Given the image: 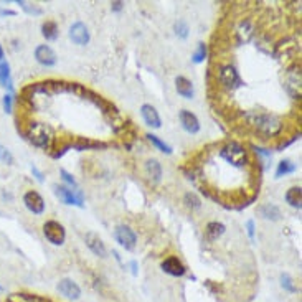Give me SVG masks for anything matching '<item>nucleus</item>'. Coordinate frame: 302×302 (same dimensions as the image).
Masks as SVG:
<instances>
[{
  "label": "nucleus",
  "instance_id": "nucleus-12",
  "mask_svg": "<svg viewBox=\"0 0 302 302\" xmlns=\"http://www.w3.org/2000/svg\"><path fill=\"white\" fill-rule=\"evenodd\" d=\"M162 271L167 272V274L174 276V277H182L187 272L185 266H183V263L179 260V257H175V256H168L167 260L162 261Z\"/></svg>",
  "mask_w": 302,
  "mask_h": 302
},
{
  "label": "nucleus",
  "instance_id": "nucleus-20",
  "mask_svg": "<svg viewBox=\"0 0 302 302\" xmlns=\"http://www.w3.org/2000/svg\"><path fill=\"white\" fill-rule=\"evenodd\" d=\"M254 30H253V25L249 24L248 20H243L240 27L236 28V36H238V41L240 43H248L249 40H251Z\"/></svg>",
  "mask_w": 302,
  "mask_h": 302
},
{
  "label": "nucleus",
  "instance_id": "nucleus-32",
  "mask_svg": "<svg viewBox=\"0 0 302 302\" xmlns=\"http://www.w3.org/2000/svg\"><path fill=\"white\" fill-rule=\"evenodd\" d=\"M18 5H21V9L27 10L28 13H35V15H40L41 13L40 9H36V7H30V4H27V2H18Z\"/></svg>",
  "mask_w": 302,
  "mask_h": 302
},
{
  "label": "nucleus",
  "instance_id": "nucleus-36",
  "mask_svg": "<svg viewBox=\"0 0 302 302\" xmlns=\"http://www.w3.org/2000/svg\"><path fill=\"white\" fill-rule=\"evenodd\" d=\"M2 15H15V12L13 10H0V17Z\"/></svg>",
  "mask_w": 302,
  "mask_h": 302
},
{
  "label": "nucleus",
  "instance_id": "nucleus-33",
  "mask_svg": "<svg viewBox=\"0 0 302 302\" xmlns=\"http://www.w3.org/2000/svg\"><path fill=\"white\" fill-rule=\"evenodd\" d=\"M248 226V234H249V238H254V222L253 220H249V222L246 223Z\"/></svg>",
  "mask_w": 302,
  "mask_h": 302
},
{
  "label": "nucleus",
  "instance_id": "nucleus-28",
  "mask_svg": "<svg viewBox=\"0 0 302 302\" xmlns=\"http://www.w3.org/2000/svg\"><path fill=\"white\" fill-rule=\"evenodd\" d=\"M0 162H4V164H7V165L13 164V156L10 154V150L7 149V147H4L2 144H0Z\"/></svg>",
  "mask_w": 302,
  "mask_h": 302
},
{
  "label": "nucleus",
  "instance_id": "nucleus-22",
  "mask_svg": "<svg viewBox=\"0 0 302 302\" xmlns=\"http://www.w3.org/2000/svg\"><path fill=\"white\" fill-rule=\"evenodd\" d=\"M286 202L291 205L292 208H300L302 202V190L300 187H291L286 191Z\"/></svg>",
  "mask_w": 302,
  "mask_h": 302
},
{
  "label": "nucleus",
  "instance_id": "nucleus-17",
  "mask_svg": "<svg viewBox=\"0 0 302 302\" xmlns=\"http://www.w3.org/2000/svg\"><path fill=\"white\" fill-rule=\"evenodd\" d=\"M226 230V226L220 222H210L205 228V236H207L208 241H217L220 236H223V233Z\"/></svg>",
  "mask_w": 302,
  "mask_h": 302
},
{
  "label": "nucleus",
  "instance_id": "nucleus-3",
  "mask_svg": "<svg viewBox=\"0 0 302 302\" xmlns=\"http://www.w3.org/2000/svg\"><path fill=\"white\" fill-rule=\"evenodd\" d=\"M43 234H45V238L55 246H61L66 240L64 226L61 223L55 222V220H48V222L43 225Z\"/></svg>",
  "mask_w": 302,
  "mask_h": 302
},
{
  "label": "nucleus",
  "instance_id": "nucleus-8",
  "mask_svg": "<svg viewBox=\"0 0 302 302\" xmlns=\"http://www.w3.org/2000/svg\"><path fill=\"white\" fill-rule=\"evenodd\" d=\"M90 30H88V27L83 24V21H76V24H73L70 27V40L73 43H76L79 47H84L90 43Z\"/></svg>",
  "mask_w": 302,
  "mask_h": 302
},
{
  "label": "nucleus",
  "instance_id": "nucleus-19",
  "mask_svg": "<svg viewBox=\"0 0 302 302\" xmlns=\"http://www.w3.org/2000/svg\"><path fill=\"white\" fill-rule=\"evenodd\" d=\"M41 35L45 36L48 41H55L58 38V35H60V28H58L56 21H53V20L43 21V25H41Z\"/></svg>",
  "mask_w": 302,
  "mask_h": 302
},
{
  "label": "nucleus",
  "instance_id": "nucleus-6",
  "mask_svg": "<svg viewBox=\"0 0 302 302\" xmlns=\"http://www.w3.org/2000/svg\"><path fill=\"white\" fill-rule=\"evenodd\" d=\"M220 83H222L226 90H234L241 84V79L238 76V71L234 70V66L231 64H223L220 66V73H218Z\"/></svg>",
  "mask_w": 302,
  "mask_h": 302
},
{
  "label": "nucleus",
  "instance_id": "nucleus-31",
  "mask_svg": "<svg viewBox=\"0 0 302 302\" xmlns=\"http://www.w3.org/2000/svg\"><path fill=\"white\" fill-rule=\"evenodd\" d=\"M60 175H61V179H63L66 183H70L71 187H76V180L73 179V175H70L68 172L64 170V168H61V170H60Z\"/></svg>",
  "mask_w": 302,
  "mask_h": 302
},
{
  "label": "nucleus",
  "instance_id": "nucleus-35",
  "mask_svg": "<svg viewBox=\"0 0 302 302\" xmlns=\"http://www.w3.org/2000/svg\"><path fill=\"white\" fill-rule=\"evenodd\" d=\"M122 2H113L111 4V9L114 10V12H119V10H122Z\"/></svg>",
  "mask_w": 302,
  "mask_h": 302
},
{
  "label": "nucleus",
  "instance_id": "nucleus-1",
  "mask_svg": "<svg viewBox=\"0 0 302 302\" xmlns=\"http://www.w3.org/2000/svg\"><path fill=\"white\" fill-rule=\"evenodd\" d=\"M248 122L264 137H274L283 129V121L274 114H251Z\"/></svg>",
  "mask_w": 302,
  "mask_h": 302
},
{
  "label": "nucleus",
  "instance_id": "nucleus-9",
  "mask_svg": "<svg viewBox=\"0 0 302 302\" xmlns=\"http://www.w3.org/2000/svg\"><path fill=\"white\" fill-rule=\"evenodd\" d=\"M56 289L61 296H64L66 299H70V300H78L81 297L79 286L75 281H71V279H61V281L58 283Z\"/></svg>",
  "mask_w": 302,
  "mask_h": 302
},
{
  "label": "nucleus",
  "instance_id": "nucleus-7",
  "mask_svg": "<svg viewBox=\"0 0 302 302\" xmlns=\"http://www.w3.org/2000/svg\"><path fill=\"white\" fill-rule=\"evenodd\" d=\"M24 205L33 215H43L45 213V200L36 190H28L24 195Z\"/></svg>",
  "mask_w": 302,
  "mask_h": 302
},
{
  "label": "nucleus",
  "instance_id": "nucleus-15",
  "mask_svg": "<svg viewBox=\"0 0 302 302\" xmlns=\"http://www.w3.org/2000/svg\"><path fill=\"white\" fill-rule=\"evenodd\" d=\"M175 88H177V93L185 99H191L195 96L193 83H191V81L185 76H179L175 79Z\"/></svg>",
  "mask_w": 302,
  "mask_h": 302
},
{
  "label": "nucleus",
  "instance_id": "nucleus-30",
  "mask_svg": "<svg viewBox=\"0 0 302 302\" xmlns=\"http://www.w3.org/2000/svg\"><path fill=\"white\" fill-rule=\"evenodd\" d=\"M13 96L10 93H7L4 96V109H5V113H12V107H13Z\"/></svg>",
  "mask_w": 302,
  "mask_h": 302
},
{
  "label": "nucleus",
  "instance_id": "nucleus-37",
  "mask_svg": "<svg viewBox=\"0 0 302 302\" xmlns=\"http://www.w3.org/2000/svg\"><path fill=\"white\" fill-rule=\"evenodd\" d=\"M0 61H4V48L0 45Z\"/></svg>",
  "mask_w": 302,
  "mask_h": 302
},
{
  "label": "nucleus",
  "instance_id": "nucleus-25",
  "mask_svg": "<svg viewBox=\"0 0 302 302\" xmlns=\"http://www.w3.org/2000/svg\"><path fill=\"white\" fill-rule=\"evenodd\" d=\"M205 58H207V45H205V43H198L191 60H193V63H202V61H205Z\"/></svg>",
  "mask_w": 302,
  "mask_h": 302
},
{
  "label": "nucleus",
  "instance_id": "nucleus-11",
  "mask_svg": "<svg viewBox=\"0 0 302 302\" xmlns=\"http://www.w3.org/2000/svg\"><path fill=\"white\" fill-rule=\"evenodd\" d=\"M179 119H180L182 127L185 129L188 134H197V132L200 131V121H198V117L191 111H188V109H182L179 113Z\"/></svg>",
  "mask_w": 302,
  "mask_h": 302
},
{
  "label": "nucleus",
  "instance_id": "nucleus-2",
  "mask_svg": "<svg viewBox=\"0 0 302 302\" xmlns=\"http://www.w3.org/2000/svg\"><path fill=\"white\" fill-rule=\"evenodd\" d=\"M27 137L35 147H40V149H47L51 141L50 129L41 122H32L27 129Z\"/></svg>",
  "mask_w": 302,
  "mask_h": 302
},
{
  "label": "nucleus",
  "instance_id": "nucleus-14",
  "mask_svg": "<svg viewBox=\"0 0 302 302\" xmlns=\"http://www.w3.org/2000/svg\"><path fill=\"white\" fill-rule=\"evenodd\" d=\"M84 241H86V246L90 248L96 256L106 257V254H107L106 246H104V243H102V240L98 236V234H96V233H88L84 236Z\"/></svg>",
  "mask_w": 302,
  "mask_h": 302
},
{
  "label": "nucleus",
  "instance_id": "nucleus-23",
  "mask_svg": "<svg viewBox=\"0 0 302 302\" xmlns=\"http://www.w3.org/2000/svg\"><path fill=\"white\" fill-rule=\"evenodd\" d=\"M296 172V165L292 164L291 160H281L277 164V170H276V179H281V177Z\"/></svg>",
  "mask_w": 302,
  "mask_h": 302
},
{
  "label": "nucleus",
  "instance_id": "nucleus-4",
  "mask_svg": "<svg viewBox=\"0 0 302 302\" xmlns=\"http://www.w3.org/2000/svg\"><path fill=\"white\" fill-rule=\"evenodd\" d=\"M55 190V195L60 198V200L66 205H75V207H83V202H84V197H83V191L79 188L75 190H70L63 185H53Z\"/></svg>",
  "mask_w": 302,
  "mask_h": 302
},
{
  "label": "nucleus",
  "instance_id": "nucleus-13",
  "mask_svg": "<svg viewBox=\"0 0 302 302\" xmlns=\"http://www.w3.org/2000/svg\"><path fill=\"white\" fill-rule=\"evenodd\" d=\"M141 114H142V119L149 127L154 129H159L162 126V121H160V116L157 113V109L154 107L152 104H142L141 107Z\"/></svg>",
  "mask_w": 302,
  "mask_h": 302
},
{
  "label": "nucleus",
  "instance_id": "nucleus-21",
  "mask_svg": "<svg viewBox=\"0 0 302 302\" xmlns=\"http://www.w3.org/2000/svg\"><path fill=\"white\" fill-rule=\"evenodd\" d=\"M260 215L266 220L277 222V220L281 218V210H279V207H276V205L266 203V205H263V207H260Z\"/></svg>",
  "mask_w": 302,
  "mask_h": 302
},
{
  "label": "nucleus",
  "instance_id": "nucleus-18",
  "mask_svg": "<svg viewBox=\"0 0 302 302\" xmlns=\"http://www.w3.org/2000/svg\"><path fill=\"white\" fill-rule=\"evenodd\" d=\"M0 84L5 90L12 91L13 90V81H12V73H10V64L7 61H0Z\"/></svg>",
  "mask_w": 302,
  "mask_h": 302
},
{
  "label": "nucleus",
  "instance_id": "nucleus-26",
  "mask_svg": "<svg viewBox=\"0 0 302 302\" xmlns=\"http://www.w3.org/2000/svg\"><path fill=\"white\" fill-rule=\"evenodd\" d=\"M175 33L179 35L180 38H187V36H188V24L185 20L175 21Z\"/></svg>",
  "mask_w": 302,
  "mask_h": 302
},
{
  "label": "nucleus",
  "instance_id": "nucleus-10",
  "mask_svg": "<svg viewBox=\"0 0 302 302\" xmlns=\"http://www.w3.org/2000/svg\"><path fill=\"white\" fill-rule=\"evenodd\" d=\"M35 60L41 66H53L56 64V53L55 50L48 45H38L35 48Z\"/></svg>",
  "mask_w": 302,
  "mask_h": 302
},
{
  "label": "nucleus",
  "instance_id": "nucleus-34",
  "mask_svg": "<svg viewBox=\"0 0 302 302\" xmlns=\"http://www.w3.org/2000/svg\"><path fill=\"white\" fill-rule=\"evenodd\" d=\"M32 172H33V175L36 177V180H38V182H43V174L38 170V168H36V167H32Z\"/></svg>",
  "mask_w": 302,
  "mask_h": 302
},
{
  "label": "nucleus",
  "instance_id": "nucleus-27",
  "mask_svg": "<svg viewBox=\"0 0 302 302\" xmlns=\"http://www.w3.org/2000/svg\"><path fill=\"white\" fill-rule=\"evenodd\" d=\"M281 286L284 287L286 291H289V292H297V286H294V281L291 279L289 274H283L281 276Z\"/></svg>",
  "mask_w": 302,
  "mask_h": 302
},
{
  "label": "nucleus",
  "instance_id": "nucleus-5",
  "mask_svg": "<svg viewBox=\"0 0 302 302\" xmlns=\"http://www.w3.org/2000/svg\"><path fill=\"white\" fill-rule=\"evenodd\" d=\"M114 238L124 249H127V251H132V249H134L136 245H137L136 231L132 230V228L126 226V225H121V226L116 228V230H114Z\"/></svg>",
  "mask_w": 302,
  "mask_h": 302
},
{
  "label": "nucleus",
  "instance_id": "nucleus-29",
  "mask_svg": "<svg viewBox=\"0 0 302 302\" xmlns=\"http://www.w3.org/2000/svg\"><path fill=\"white\" fill-rule=\"evenodd\" d=\"M185 203H187V207L188 208H200V198H198L195 193H187L185 195Z\"/></svg>",
  "mask_w": 302,
  "mask_h": 302
},
{
  "label": "nucleus",
  "instance_id": "nucleus-16",
  "mask_svg": "<svg viewBox=\"0 0 302 302\" xmlns=\"http://www.w3.org/2000/svg\"><path fill=\"white\" fill-rule=\"evenodd\" d=\"M145 174L154 183L160 182V179H162V165H160V162L156 160V159L147 160L145 162Z\"/></svg>",
  "mask_w": 302,
  "mask_h": 302
},
{
  "label": "nucleus",
  "instance_id": "nucleus-24",
  "mask_svg": "<svg viewBox=\"0 0 302 302\" xmlns=\"http://www.w3.org/2000/svg\"><path fill=\"white\" fill-rule=\"evenodd\" d=\"M147 139L157 147V149L160 150V152H164V154H172V147L168 145V144H165L162 139H159L157 136H154V134H147Z\"/></svg>",
  "mask_w": 302,
  "mask_h": 302
}]
</instances>
